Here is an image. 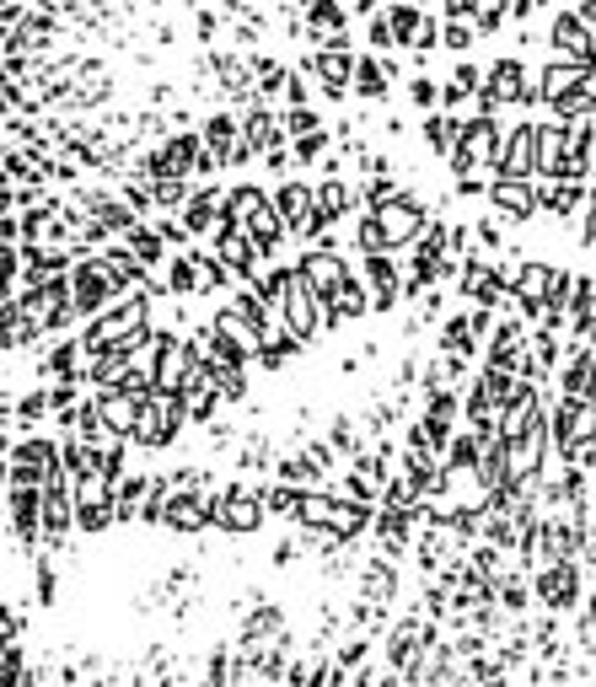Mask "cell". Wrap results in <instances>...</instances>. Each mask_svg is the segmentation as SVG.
Listing matches in <instances>:
<instances>
[{"mask_svg": "<svg viewBox=\"0 0 596 687\" xmlns=\"http://www.w3.org/2000/svg\"><path fill=\"white\" fill-rule=\"evenodd\" d=\"M183 425H189L183 398H172V392H151V398L140 403V425H134L130 446H140V451H167L172 440L183 436Z\"/></svg>", "mask_w": 596, "mask_h": 687, "instance_id": "obj_3", "label": "cell"}, {"mask_svg": "<svg viewBox=\"0 0 596 687\" xmlns=\"http://www.w3.org/2000/svg\"><path fill=\"white\" fill-rule=\"evenodd\" d=\"M301 350H307V344H301V339H296V333H290L285 322H274L264 339H259V360H253V366H259V371H274V376H279L285 366H290V360H296V355H301Z\"/></svg>", "mask_w": 596, "mask_h": 687, "instance_id": "obj_27", "label": "cell"}, {"mask_svg": "<svg viewBox=\"0 0 596 687\" xmlns=\"http://www.w3.org/2000/svg\"><path fill=\"white\" fill-rule=\"evenodd\" d=\"M457 414H463V392H457V387L425 392V414H419V419H430V425H436L446 440L457 436Z\"/></svg>", "mask_w": 596, "mask_h": 687, "instance_id": "obj_32", "label": "cell"}, {"mask_svg": "<svg viewBox=\"0 0 596 687\" xmlns=\"http://www.w3.org/2000/svg\"><path fill=\"white\" fill-rule=\"evenodd\" d=\"M259 495H264V510H269V516H290V521L301 516V500H307V489H296V484H285V478L264 484Z\"/></svg>", "mask_w": 596, "mask_h": 687, "instance_id": "obj_44", "label": "cell"}, {"mask_svg": "<svg viewBox=\"0 0 596 687\" xmlns=\"http://www.w3.org/2000/svg\"><path fill=\"white\" fill-rule=\"evenodd\" d=\"M355 55L349 49H312L307 60H301V70L318 81V92L329 97V103H344V97H355Z\"/></svg>", "mask_w": 596, "mask_h": 687, "instance_id": "obj_10", "label": "cell"}, {"mask_svg": "<svg viewBox=\"0 0 596 687\" xmlns=\"http://www.w3.org/2000/svg\"><path fill=\"white\" fill-rule=\"evenodd\" d=\"M366 655H371V639H349V644H344L333 661H338V666H360Z\"/></svg>", "mask_w": 596, "mask_h": 687, "instance_id": "obj_54", "label": "cell"}, {"mask_svg": "<svg viewBox=\"0 0 596 687\" xmlns=\"http://www.w3.org/2000/svg\"><path fill=\"white\" fill-rule=\"evenodd\" d=\"M489 204L500 221H532L543 215V199L532 183H516V178H489Z\"/></svg>", "mask_w": 596, "mask_h": 687, "instance_id": "obj_21", "label": "cell"}, {"mask_svg": "<svg viewBox=\"0 0 596 687\" xmlns=\"http://www.w3.org/2000/svg\"><path fill=\"white\" fill-rule=\"evenodd\" d=\"M274 564H279V569H285V564H296V543H279V548H274Z\"/></svg>", "mask_w": 596, "mask_h": 687, "instance_id": "obj_59", "label": "cell"}, {"mask_svg": "<svg viewBox=\"0 0 596 687\" xmlns=\"http://www.w3.org/2000/svg\"><path fill=\"white\" fill-rule=\"evenodd\" d=\"M269 193H274V210L285 215L290 232H301V226L312 221V210H318V188L307 183V178H279Z\"/></svg>", "mask_w": 596, "mask_h": 687, "instance_id": "obj_24", "label": "cell"}, {"mask_svg": "<svg viewBox=\"0 0 596 687\" xmlns=\"http://www.w3.org/2000/svg\"><path fill=\"white\" fill-rule=\"evenodd\" d=\"M199 134H204V145H210V151L220 156V167H226V156L242 145V119H231V114L220 108V114H210V119H204V129H199Z\"/></svg>", "mask_w": 596, "mask_h": 687, "instance_id": "obj_35", "label": "cell"}, {"mask_svg": "<svg viewBox=\"0 0 596 687\" xmlns=\"http://www.w3.org/2000/svg\"><path fill=\"white\" fill-rule=\"evenodd\" d=\"M329 145H333L329 129H318V134H307V140H290V151H296V167H318V162H329Z\"/></svg>", "mask_w": 596, "mask_h": 687, "instance_id": "obj_51", "label": "cell"}, {"mask_svg": "<svg viewBox=\"0 0 596 687\" xmlns=\"http://www.w3.org/2000/svg\"><path fill=\"white\" fill-rule=\"evenodd\" d=\"M388 16H393V33H397V49H414L419 55V38H425V27H430V11L425 5H388Z\"/></svg>", "mask_w": 596, "mask_h": 687, "instance_id": "obj_38", "label": "cell"}, {"mask_svg": "<svg viewBox=\"0 0 596 687\" xmlns=\"http://www.w3.org/2000/svg\"><path fill=\"white\" fill-rule=\"evenodd\" d=\"M441 307H446V301H441V291H430V296L419 301V322H436V317H441Z\"/></svg>", "mask_w": 596, "mask_h": 687, "instance_id": "obj_56", "label": "cell"}, {"mask_svg": "<svg viewBox=\"0 0 596 687\" xmlns=\"http://www.w3.org/2000/svg\"><path fill=\"white\" fill-rule=\"evenodd\" d=\"M134 371V360L124 350H108V355H97V360H86V381L97 387V392H114V387H124V376Z\"/></svg>", "mask_w": 596, "mask_h": 687, "instance_id": "obj_39", "label": "cell"}, {"mask_svg": "<svg viewBox=\"0 0 596 687\" xmlns=\"http://www.w3.org/2000/svg\"><path fill=\"white\" fill-rule=\"evenodd\" d=\"M349 204H355V188L344 183V178H323V183H318V215H323L329 226H338V221L349 215Z\"/></svg>", "mask_w": 596, "mask_h": 687, "instance_id": "obj_41", "label": "cell"}, {"mask_svg": "<svg viewBox=\"0 0 596 687\" xmlns=\"http://www.w3.org/2000/svg\"><path fill=\"white\" fill-rule=\"evenodd\" d=\"M592 64H575V60H559V64H543L537 70V86H543V108H559V103H570L575 92H586L592 86Z\"/></svg>", "mask_w": 596, "mask_h": 687, "instance_id": "obj_18", "label": "cell"}, {"mask_svg": "<svg viewBox=\"0 0 596 687\" xmlns=\"http://www.w3.org/2000/svg\"><path fill=\"white\" fill-rule=\"evenodd\" d=\"M564 274H570V269H553V263H543V258H527V263L516 269V312L527 317V322H543L553 291L564 285Z\"/></svg>", "mask_w": 596, "mask_h": 687, "instance_id": "obj_9", "label": "cell"}, {"mask_svg": "<svg viewBox=\"0 0 596 687\" xmlns=\"http://www.w3.org/2000/svg\"><path fill=\"white\" fill-rule=\"evenodd\" d=\"M371 312V291H366V280L360 274H349L344 285H338V296H333L323 317H329V328H344V322H360V317Z\"/></svg>", "mask_w": 596, "mask_h": 687, "instance_id": "obj_26", "label": "cell"}, {"mask_svg": "<svg viewBox=\"0 0 596 687\" xmlns=\"http://www.w3.org/2000/svg\"><path fill=\"white\" fill-rule=\"evenodd\" d=\"M388 92H393V64L382 55H366L355 64V97L360 103H388Z\"/></svg>", "mask_w": 596, "mask_h": 687, "instance_id": "obj_29", "label": "cell"}, {"mask_svg": "<svg viewBox=\"0 0 596 687\" xmlns=\"http://www.w3.org/2000/svg\"><path fill=\"white\" fill-rule=\"evenodd\" d=\"M248 70H253L259 103H264V97H285V86H290V70L274 60V55H248Z\"/></svg>", "mask_w": 596, "mask_h": 687, "instance_id": "obj_40", "label": "cell"}, {"mask_svg": "<svg viewBox=\"0 0 596 687\" xmlns=\"http://www.w3.org/2000/svg\"><path fill=\"white\" fill-rule=\"evenodd\" d=\"M279 322L301 339V344H312L323 328H329V317H323V301H318V291L301 280V269H296V280H290V291H285V301H279Z\"/></svg>", "mask_w": 596, "mask_h": 687, "instance_id": "obj_11", "label": "cell"}, {"mask_svg": "<svg viewBox=\"0 0 596 687\" xmlns=\"http://www.w3.org/2000/svg\"><path fill=\"white\" fill-rule=\"evenodd\" d=\"M360 580H366V585H360V602H371V607H382V613H388V602L397 596V569H393V559H371Z\"/></svg>", "mask_w": 596, "mask_h": 687, "instance_id": "obj_33", "label": "cell"}, {"mask_svg": "<svg viewBox=\"0 0 596 687\" xmlns=\"http://www.w3.org/2000/svg\"><path fill=\"white\" fill-rule=\"evenodd\" d=\"M215 27H220V16H215L210 5H199V11H194V33L204 38V44H210V38H215Z\"/></svg>", "mask_w": 596, "mask_h": 687, "instance_id": "obj_55", "label": "cell"}, {"mask_svg": "<svg viewBox=\"0 0 596 687\" xmlns=\"http://www.w3.org/2000/svg\"><path fill=\"white\" fill-rule=\"evenodd\" d=\"M210 376H215V387H220V398H226V403H248L253 376L242 371V366H215V360H210Z\"/></svg>", "mask_w": 596, "mask_h": 687, "instance_id": "obj_48", "label": "cell"}, {"mask_svg": "<svg viewBox=\"0 0 596 687\" xmlns=\"http://www.w3.org/2000/svg\"><path fill=\"white\" fill-rule=\"evenodd\" d=\"M516 387H522L516 376H500V371H489V366H478L473 387L463 392V419L467 425H500V414L511 408Z\"/></svg>", "mask_w": 596, "mask_h": 687, "instance_id": "obj_5", "label": "cell"}, {"mask_svg": "<svg viewBox=\"0 0 596 687\" xmlns=\"http://www.w3.org/2000/svg\"><path fill=\"white\" fill-rule=\"evenodd\" d=\"M279 125H285V140H307V134H318V129H323V114H318L312 103H301V108H285V114H279Z\"/></svg>", "mask_w": 596, "mask_h": 687, "instance_id": "obj_50", "label": "cell"}, {"mask_svg": "<svg viewBox=\"0 0 596 687\" xmlns=\"http://www.w3.org/2000/svg\"><path fill=\"white\" fill-rule=\"evenodd\" d=\"M38 11H60V5H70V0H33Z\"/></svg>", "mask_w": 596, "mask_h": 687, "instance_id": "obj_60", "label": "cell"}, {"mask_svg": "<svg viewBox=\"0 0 596 687\" xmlns=\"http://www.w3.org/2000/svg\"><path fill=\"white\" fill-rule=\"evenodd\" d=\"M473 237H478V248L484 252H500L505 248V221H500V215H484V221L473 226Z\"/></svg>", "mask_w": 596, "mask_h": 687, "instance_id": "obj_53", "label": "cell"}, {"mask_svg": "<svg viewBox=\"0 0 596 687\" xmlns=\"http://www.w3.org/2000/svg\"><path fill=\"white\" fill-rule=\"evenodd\" d=\"M575 11H581V22L592 27V38H596V0H575Z\"/></svg>", "mask_w": 596, "mask_h": 687, "instance_id": "obj_58", "label": "cell"}, {"mask_svg": "<svg viewBox=\"0 0 596 687\" xmlns=\"http://www.w3.org/2000/svg\"><path fill=\"white\" fill-rule=\"evenodd\" d=\"M194 258H199V296H215V291H226V285L237 280V274H231V269L215 258V248H210V252L194 248Z\"/></svg>", "mask_w": 596, "mask_h": 687, "instance_id": "obj_46", "label": "cell"}, {"mask_svg": "<svg viewBox=\"0 0 596 687\" xmlns=\"http://www.w3.org/2000/svg\"><path fill=\"white\" fill-rule=\"evenodd\" d=\"M592 516H596V489H592Z\"/></svg>", "mask_w": 596, "mask_h": 687, "instance_id": "obj_62", "label": "cell"}, {"mask_svg": "<svg viewBox=\"0 0 596 687\" xmlns=\"http://www.w3.org/2000/svg\"><path fill=\"white\" fill-rule=\"evenodd\" d=\"M55 414V403H49V387H33V392H22L16 403H11V430L16 436H38V419H49Z\"/></svg>", "mask_w": 596, "mask_h": 687, "instance_id": "obj_31", "label": "cell"}, {"mask_svg": "<svg viewBox=\"0 0 596 687\" xmlns=\"http://www.w3.org/2000/svg\"><path fill=\"white\" fill-rule=\"evenodd\" d=\"M204 526H215V495H204V489H178V500L167 510V532L194 537Z\"/></svg>", "mask_w": 596, "mask_h": 687, "instance_id": "obj_22", "label": "cell"}, {"mask_svg": "<svg viewBox=\"0 0 596 687\" xmlns=\"http://www.w3.org/2000/svg\"><path fill=\"white\" fill-rule=\"evenodd\" d=\"M210 248H215V258L248 285V280H259L264 274V248L248 237V232H231V226H220L215 237H210Z\"/></svg>", "mask_w": 596, "mask_h": 687, "instance_id": "obj_16", "label": "cell"}, {"mask_svg": "<svg viewBox=\"0 0 596 687\" xmlns=\"http://www.w3.org/2000/svg\"><path fill=\"white\" fill-rule=\"evenodd\" d=\"M537 199H543V210H548L553 221H564V215H586V204H592V183H543L537 188Z\"/></svg>", "mask_w": 596, "mask_h": 687, "instance_id": "obj_28", "label": "cell"}, {"mask_svg": "<svg viewBox=\"0 0 596 687\" xmlns=\"http://www.w3.org/2000/svg\"><path fill=\"white\" fill-rule=\"evenodd\" d=\"M97 408H103V419L119 430L124 440H134V425H140V398H130V392H97Z\"/></svg>", "mask_w": 596, "mask_h": 687, "instance_id": "obj_34", "label": "cell"}, {"mask_svg": "<svg viewBox=\"0 0 596 687\" xmlns=\"http://www.w3.org/2000/svg\"><path fill=\"white\" fill-rule=\"evenodd\" d=\"M296 269H301V280L318 291V301H323V307L338 296V285L355 274V269H349V258H344V252H333V248H301Z\"/></svg>", "mask_w": 596, "mask_h": 687, "instance_id": "obj_15", "label": "cell"}, {"mask_svg": "<svg viewBox=\"0 0 596 687\" xmlns=\"http://www.w3.org/2000/svg\"><path fill=\"white\" fill-rule=\"evenodd\" d=\"M167 296H199V258H194V248H183L172 263H167Z\"/></svg>", "mask_w": 596, "mask_h": 687, "instance_id": "obj_42", "label": "cell"}, {"mask_svg": "<svg viewBox=\"0 0 596 687\" xmlns=\"http://www.w3.org/2000/svg\"><path fill=\"white\" fill-rule=\"evenodd\" d=\"M220 312H226V322H231V328H242V333H248L253 344L264 339L274 322H279V312L269 307V301L259 296V291H253V285H242V291H237V296H231V301H226Z\"/></svg>", "mask_w": 596, "mask_h": 687, "instance_id": "obj_19", "label": "cell"}, {"mask_svg": "<svg viewBox=\"0 0 596 687\" xmlns=\"http://www.w3.org/2000/svg\"><path fill=\"white\" fill-rule=\"evenodd\" d=\"M532 596L548 613H570L581 602V564H543L532 575Z\"/></svg>", "mask_w": 596, "mask_h": 687, "instance_id": "obj_14", "label": "cell"}, {"mask_svg": "<svg viewBox=\"0 0 596 687\" xmlns=\"http://www.w3.org/2000/svg\"><path fill=\"white\" fill-rule=\"evenodd\" d=\"M371 221H377V237H382V252H414L419 248V237H425V226H430V204L414 193V188H403L393 204H382V210H371Z\"/></svg>", "mask_w": 596, "mask_h": 687, "instance_id": "obj_2", "label": "cell"}, {"mask_svg": "<svg viewBox=\"0 0 596 687\" xmlns=\"http://www.w3.org/2000/svg\"><path fill=\"white\" fill-rule=\"evenodd\" d=\"M70 532H75V484H55V489H44V537H49V554L70 548Z\"/></svg>", "mask_w": 596, "mask_h": 687, "instance_id": "obj_20", "label": "cell"}, {"mask_svg": "<svg viewBox=\"0 0 596 687\" xmlns=\"http://www.w3.org/2000/svg\"><path fill=\"white\" fill-rule=\"evenodd\" d=\"M5 510H11V537L27 554H44V489H5Z\"/></svg>", "mask_w": 596, "mask_h": 687, "instance_id": "obj_12", "label": "cell"}, {"mask_svg": "<svg viewBox=\"0 0 596 687\" xmlns=\"http://www.w3.org/2000/svg\"><path fill=\"white\" fill-rule=\"evenodd\" d=\"M220 204H226V188L204 183L189 193V204H183V226H189V237H210V232H220Z\"/></svg>", "mask_w": 596, "mask_h": 687, "instance_id": "obj_25", "label": "cell"}, {"mask_svg": "<svg viewBox=\"0 0 596 687\" xmlns=\"http://www.w3.org/2000/svg\"><path fill=\"white\" fill-rule=\"evenodd\" d=\"M581 242H586V248H596V199L586 204V215H581Z\"/></svg>", "mask_w": 596, "mask_h": 687, "instance_id": "obj_57", "label": "cell"}, {"mask_svg": "<svg viewBox=\"0 0 596 687\" xmlns=\"http://www.w3.org/2000/svg\"><path fill=\"white\" fill-rule=\"evenodd\" d=\"M70 301H75V317H103L119 301L103 258H75V269H70Z\"/></svg>", "mask_w": 596, "mask_h": 687, "instance_id": "obj_8", "label": "cell"}, {"mask_svg": "<svg viewBox=\"0 0 596 687\" xmlns=\"http://www.w3.org/2000/svg\"><path fill=\"white\" fill-rule=\"evenodd\" d=\"M457 140H463V114H425V145L436 151V156H446L452 162V151H457Z\"/></svg>", "mask_w": 596, "mask_h": 687, "instance_id": "obj_36", "label": "cell"}, {"mask_svg": "<svg viewBox=\"0 0 596 687\" xmlns=\"http://www.w3.org/2000/svg\"><path fill=\"white\" fill-rule=\"evenodd\" d=\"M494 602H500L505 613H527V602H537V596H532V585H527L522 569H505V575L494 580Z\"/></svg>", "mask_w": 596, "mask_h": 687, "instance_id": "obj_43", "label": "cell"}, {"mask_svg": "<svg viewBox=\"0 0 596 687\" xmlns=\"http://www.w3.org/2000/svg\"><path fill=\"white\" fill-rule=\"evenodd\" d=\"M242 140L264 156V151H274L279 140H285V125H279V114L274 108H264V103H253L248 114H242Z\"/></svg>", "mask_w": 596, "mask_h": 687, "instance_id": "obj_30", "label": "cell"}, {"mask_svg": "<svg viewBox=\"0 0 596 687\" xmlns=\"http://www.w3.org/2000/svg\"><path fill=\"white\" fill-rule=\"evenodd\" d=\"M360 280L371 291V312H393L403 301V274H397L393 252H366L360 258Z\"/></svg>", "mask_w": 596, "mask_h": 687, "instance_id": "obj_17", "label": "cell"}, {"mask_svg": "<svg viewBox=\"0 0 596 687\" xmlns=\"http://www.w3.org/2000/svg\"><path fill=\"white\" fill-rule=\"evenodd\" d=\"M145 5H156V0H145Z\"/></svg>", "mask_w": 596, "mask_h": 687, "instance_id": "obj_63", "label": "cell"}, {"mask_svg": "<svg viewBox=\"0 0 596 687\" xmlns=\"http://www.w3.org/2000/svg\"><path fill=\"white\" fill-rule=\"evenodd\" d=\"M473 44H478V22H473V16H446V22H441V49H446V55L467 60Z\"/></svg>", "mask_w": 596, "mask_h": 687, "instance_id": "obj_45", "label": "cell"}, {"mask_svg": "<svg viewBox=\"0 0 596 687\" xmlns=\"http://www.w3.org/2000/svg\"><path fill=\"white\" fill-rule=\"evenodd\" d=\"M366 44H371V55H382V60L397 49V33H393V16H388V11H382L377 22H366Z\"/></svg>", "mask_w": 596, "mask_h": 687, "instance_id": "obj_52", "label": "cell"}, {"mask_svg": "<svg viewBox=\"0 0 596 687\" xmlns=\"http://www.w3.org/2000/svg\"><path fill=\"white\" fill-rule=\"evenodd\" d=\"M548 49H553L559 60H575V64H592L596 70V38H592V27L581 22L575 5H570V11H553V22H548Z\"/></svg>", "mask_w": 596, "mask_h": 687, "instance_id": "obj_13", "label": "cell"}, {"mask_svg": "<svg viewBox=\"0 0 596 687\" xmlns=\"http://www.w3.org/2000/svg\"><path fill=\"white\" fill-rule=\"evenodd\" d=\"M269 521V510H264V495L253 489V484H226L220 495H215V526L220 532H231V537H253L259 526Z\"/></svg>", "mask_w": 596, "mask_h": 687, "instance_id": "obj_7", "label": "cell"}, {"mask_svg": "<svg viewBox=\"0 0 596 687\" xmlns=\"http://www.w3.org/2000/svg\"><path fill=\"white\" fill-rule=\"evenodd\" d=\"M425 532L419 510H377V543H382V559H403L408 543Z\"/></svg>", "mask_w": 596, "mask_h": 687, "instance_id": "obj_23", "label": "cell"}, {"mask_svg": "<svg viewBox=\"0 0 596 687\" xmlns=\"http://www.w3.org/2000/svg\"><path fill=\"white\" fill-rule=\"evenodd\" d=\"M145 495H151V478H145V473H124V478L114 484V516H119L124 526H130V521H140Z\"/></svg>", "mask_w": 596, "mask_h": 687, "instance_id": "obj_37", "label": "cell"}, {"mask_svg": "<svg viewBox=\"0 0 596 687\" xmlns=\"http://www.w3.org/2000/svg\"><path fill=\"white\" fill-rule=\"evenodd\" d=\"M543 173V140H537V119H522V125L505 129L500 140V156H494V178H516V183H532Z\"/></svg>", "mask_w": 596, "mask_h": 687, "instance_id": "obj_6", "label": "cell"}, {"mask_svg": "<svg viewBox=\"0 0 596 687\" xmlns=\"http://www.w3.org/2000/svg\"><path fill=\"white\" fill-rule=\"evenodd\" d=\"M199 162H204V134L183 129V134L162 140V145L140 162V173H145V178H172V183H189V178H199Z\"/></svg>", "mask_w": 596, "mask_h": 687, "instance_id": "obj_4", "label": "cell"}, {"mask_svg": "<svg viewBox=\"0 0 596 687\" xmlns=\"http://www.w3.org/2000/svg\"><path fill=\"white\" fill-rule=\"evenodd\" d=\"M586 624H592V628H596V591H592V613H586Z\"/></svg>", "mask_w": 596, "mask_h": 687, "instance_id": "obj_61", "label": "cell"}, {"mask_svg": "<svg viewBox=\"0 0 596 687\" xmlns=\"http://www.w3.org/2000/svg\"><path fill=\"white\" fill-rule=\"evenodd\" d=\"M408 103H414V108H425V114H441V103H446V86H436L425 70H414V75H408Z\"/></svg>", "mask_w": 596, "mask_h": 687, "instance_id": "obj_49", "label": "cell"}, {"mask_svg": "<svg viewBox=\"0 0 596 687\" xmlns=\"http://www.w3.org/2000/svg\"><path fill=\"white\" fill-rule=\"evenodd\" d=\"M124 248H130L134 258L145 263V269H156V263H162V248H167V237H162L156 226H145V221H140L130 237H124Z\"/></svg>", "mask_w": 596, "mask_h": 687, "instance_id": "obj_47", "label": "cell"}, {"mask_svg": "<svg viewBox=\"0 0 596 687\" xmlns=\"http://www.w3.org/2000/svg\"><path fill=\"white\" fill-rule=\"evenodd\" d=\"M145 366H151V376H156V392L183 398V387H189L194 371L204 366V350H199V339H183V333L162 328L156 344H151V355H145Z\"/></svg>", "mask_w": 596, "mask_h": 687, "instance_id": "obj_1", "label": "cell"}]
</instances>
